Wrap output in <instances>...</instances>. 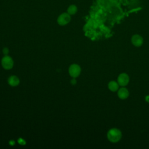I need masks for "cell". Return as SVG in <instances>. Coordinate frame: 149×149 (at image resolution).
<instances>
[{"label": "cell", "mask_w": 149, "mask_h": 149, "mask_svg": "<svg viewBox=\"0 0 149 149\" xmlns=\"http://www.w3.org/2000/svg\"><path fill=\"white\" fill-rule=\"evenodd\" d=\"M107 139L112 143H117L122 138V132L117 128H112L107 133Z\"/></svg>", "instance_id": "1"}, {"label": "cell", "mask_w": 149, "mask_h": 149, "mask_svg": "<svg viewBox=\"0 0 149 149\" xmlns=\"http://www.w3.org/2000/svg\"><path fill=\"white\" fill-rule=\"evenodd\" d=\"M1 64L2 67L5 69H10L13 67V61L12 58L9 56H5L1 61Z\"/></svg>", "instance_id": "2"}, {"label": "cell", "mask_w": 149, "mask_h": 149, "mask_svg": "<svg viewBox=\"0 0 149 149\" xmlns=\"http://www.w3.org/2000/svg\"><path fill=\"white\" fill-rule=\"evenodd\" d=\"M81 72L80 67L76 64H73L70 65L69 68V73L70 76L75 78L78 77Z\"/></svg>", "instance_id": "3"}, {"label": "cell", "mask_w": 149, "mask_h": 149, "mask_svg": "<svg viewBox=\"0 0 149 149\" xmlns=\"http://www.w3.org/2000/svg\"><path fill=\"white\" fill-rule=\"evenodd\" d=\"M70 20V16L68 13H63L61 14L57 19V22L59 25L64 26L68 24Z\"/></svg>", "instance_id": "4"}, {"label": "cell", "mask_w": 149, "mask_h": 149, "mask_svg": "<svg viewBox=\"0 0 149 149\" xmlns=\"http://www.w3.org/2000/svg\"><path fill=\"white\" fill-rule=\"evenodd\" d=\"M117 82L118 83L119 86L123 87L126 86L129 82V77L128 74L125 73H120L118 77Z\"/></svg>", "instance_id": "5"}, {"label": "cell", "mask_w": 149, "mask_h": 149, "mask_svg": "<svg viewBox=\"0 0 149 149\" xmlns=\"http://www.w3.org/2000/svg\"><path fill=\"white\" fill-rule=\"evenodd\" d=\"M131 42L132 44L137 47L141 46L143 43V37L139 34H134L132 37Z\"/></svg>", "instance_id": "6"}, {"label": "cell", "mask_w": 149, "mask_h": 149, "mask_svg": "<svg viewBox=\"0 0 149 149\" xmlns=\"http://www.w3.org/2000/svg\"><path fill=\"white\" fill-rule=\"evenodd\" d=\"M129 95V92L128 90L125 87H122L118 89V96L121 100L126 99Z\"/></svg>", "instance_id": "7"}, {"label": "cell", "mask_w": 149, "mask_h": 149, "mask_svg": "<svg viewBox=\"0 0 149 149\" xmlns=\"http://www.w3.org/2000/svg\"><path fill=\"white\" fill-rule=\"evenodd\" d=\"M8 82L9 84L11 86H16L19 83V79L16 76H12L8 78Z\"/></svg>", "instance_id": "8"}, {"label": "cell", "mask_w": 149, "mask_h": 149, "mask_svg": "<svg viewBox=\"0 0 149 149\" xmlns=\"http://www.w3.org/2000/svg\"><path fill=\"white\" fill-rule=\"evenodd\" d=\"M119 84L118 82L115 81H111L109 82L108 84V88L109 89L110 91L115 92L118 89H119Z\"/></svg>", "instance_id": "9"}, {"label": "cell", "mask_w": 149, "mask_h": 149, "mask_svg": "<svg viewBox=\"0 0 149 149\" xmlns=\"http://www.w3.org/2000/svg\"><path fill=\"white\" fill-rule=\"evenodd\" d=\"M77 10V9L76 6H75L74 5H72L69 6L67 11L69 15H74L76 13Z\"/></svg>", "instance_id": "10"}, {"label": "cell", "mask_w": 149, "mask_h": 149, "mask_svg": "<svg viewBox=\"0 0 149 149\" xmlns=\"http://www.w3.org/2000/svg\"><path fill=\"white\" fill-rule=\"evenodd\" d=\"M3 52L5 54H8V49L7 48H5L3 49Z\"/></svg>", "instance_id": "11"}, {"label": "cell", "mask_w": 149, "mask_h": 149, "mask_svg": "<svg viewBox=\"0 0 149 149\" xmlns=\"http://www.w3.org/2000/svg\"><path fill=\"white\" fill-rule=\"evenodd\" d=\"M145 100L147 102H149V95H147L145 97Z\"/></svg>", "instance_id": "12"}, {"label": "cell", "mask_w": 149, "mask_h": 149, "mask_svg": "<svg viewBox=\"0 0 149 149\" xmlns=\"http://www.w3.org/2000/svg\"><path fill=\"white\" fill-rule=\"evenodd\" d=\"M72 84H75V83H76V80H75L74 79H73L72 80Z\"/></svg>", "instance_id": "13"}]
</instances>
